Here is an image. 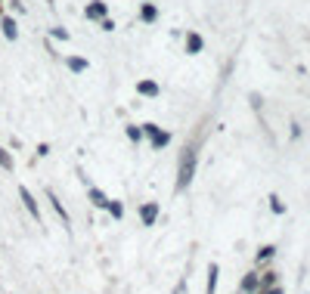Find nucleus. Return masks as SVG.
Segmentation results:
<instances>
[{
  "mask_svg": "<svg viewBox=\"0 0 310 294\" xmlns=\"http://www.w3.org/2000/svg\"><path fill=\"white\" fill-rule=\"evenodd\" d=\"M19 198H22V204L28 208V214L34 217V223H41V208H37V201H34V195L25 189V186H19Z\"/></svg>",
  "mask_w": 310,
  "mask_h": 294,
  "instance_id": "obj_3",
  "label": "nucleus"
},
{
  "mask_svg": "<svg viewBox=\"0 0 310 294\" xmlns=\"http://www.w3.org/2000/svg\"><path fill=\"white\" fill-rule=\"evenodd\" d=\"M217 263H211V267H208V291L205 294H214V288H217Z\"/></svg>",
  "mask_w": 310,
  "mask_h": 294,
  "instance_id": "obj_10",
  "label": "nucleus"
},
{
  "mask_svg": "<svg viewBox=\"0 0 310 294\" xmlns=\"http://www.w3.org/2000/svg\"><path fill=\"white\" fill-rule=\"evenodd\" d=\"M270 208H273V214H283V211H285V208H283V201H279L276 195H273V198H270Z\"/></svg>",
  "mask_w": 310,
  "mask_h": 294,
  "instance_id": "obj_18",
  "label": "nucleus"
},
{
  "mask_svg": "<svg viewBox=\"0 0 310 294\" xmlns=\"http://www.w3.org/2000/svg\"><path fill=\"white\" fill-rule=\"evenodd\" d=\"M155 16H158V9H155L152 3H143V9H140V19H143V22H155Z\"/></svg>",
  "mask_w": 310,
  "mask_h": 294,
  "instance_id": "obj_11",
  "label": "nucleus"
},
{
  "mask_svg": "<svg viewBox=\"0 0 310 294\" xmlns=\"http://www.w3.org/2000/svg\"><path fill=\"white\" fill-rule=\"evenodd\" d=\"M137 93L140 96H158V84H155V81H140L137 84Z\"/></svg>",
  "mask_w": 310,
  "mask_h": 294,
  "instance_id": "obj_6",
  "label": "nucleus"
},
{
  "mask_svg": "<svg viewBox=\"0 0 310 294\" xmlns=\"http://www.w3.org/2000/svg\"><path fill=\"white\" fill-rule=\"evenodd\" d=\"M128 136H130V140H140L143 130H140V127H128Z\"/></svg>",
  "mask_w": 310,
  "mask_h": 294,
  "instance_id": "obj_20",
  "label": "nucleus"
},
{
  "mask_svg": "<svg viewBox=\"0 0 310 294\" xmlns=\"http://www.w3.org/2000/svg\"><path fill=\"white\" fill-rule=\"evenodd\" d=\"M143 133H146L149 140H152V146H155V149H164V146L171 143V136H168V133H161L155 124H143Z\"/></svg>",
  "mask_w": 310,
  "mask_h": 294,
  "instance_id": "obj_2",
  "label": "nucleus"
},
{
  "mask_svg": "<svg viewBox=\"0 0 310 294\" xmlns=\"http://www.w3.org/2000/svg\"><path fill=\"white\" fill-rule=\"evenodd\" d=\"M273 251H276V248H270V245H267V248H260V251H258V260H267V257H273Z\"/></svg>",
  "mask_w": 310,
  "mask_h": 294,
  "instance_id": "obj_17",
  "label": "nucleus"
},
{
  "mask_svg": "<svg viewBox=\"0 0 310 294\" xmlns=\"http://www.w3.org/2000/svg\"><path fill=\"white\" fill-rule=\"evenodd\" d=\"M242 291H258V276H245V279H242Z\"/></svg>",
  "mask_w": 310,
  "mask_h": 294,
  "instance_id": "obj_16",
  "label": "nucleus"
},
{
  "mask_svg": "<svg viewBox=\"0 0 310 294\" xmlns=\"http://www.w3.org/2000/svg\"><path fill=\"white\" fill-rule=\"evenodd\" d=\"M87 198H90L96 208H105V204H109V198H105L103 189H87Z\"/></svg>",
  "mask_w": 310,
  "mask_h": 294,
  "instance_id": "obj_7",
  "label": "nucleus"
},
{
  "mask_svg": "<svg viewBox=\"0 0 310 294\" xmlns=\"http://www.w3.org/2000/svg\"><path fill=\"white\" fill-rule=\"evenodd\" d=\"M192 176H196V149H189L183 152V158H180V171H177V189H186V186L192 183Z\"/></svg>",
  "mask_w": 310,
  "mask_h": 294,
  "instance_id": "obj_1",
  "label": "nucleus"
},
{
  "mask_svg": "<svg viewBox=\"0 0 310 294\" xmlns=\"http://www.w3.org/2000/svg\"><path fill=\"white\" fill-rule=\"evenodd\" d=\"M202 50V37L199 34H189L186 37V53H199Z\"/></svg>",
  "mask_w": 310,
  "mask_h": 294,
  "instance_id": "obj_13",
  "label": "nucleus"
},
{
  "mask_svg": "<svg viewBox=\"0 0 310 294\" xmlns=\"http://www.w3.org/2000/svg\"><path fill=\"white\" fill-rule=\"evenodd\" d=\"M140 220H143V226H152V223L155 220H158V204H143V208H140Z\"/></svg>",
  "mask_w": 310,
  "mask_h": 294,
  "instance_id": "obj_4",
  "label": "nucleus"
},
{
  "mask_svg": "<svg viewBox=\"0 0 310 294\" xmlns=\"http://www.w3.org/2000/svg\"><path fill=\"white\" fill-rule=\"evenodd\" d=\"M53 34L59 37V41H69V31H65V28H53Z\"/></svg>",
  "mask_w": 310,
  "mask_h": 294,
  "instance_id": "obj_21",
  "label": "nucleus"
},
{
  "mask_svg": "<svg viewBox=\"0 0 310 294\" xmlns=\"http://www.w3.org/2000/svg\"><path fill=\"white\" fill-rule=\"evenodd\" d=\"M105 13H109V9H105L103 0H93V3L87 6V19H105Z\"/></svg>",
  "mask_w": 310,
  "mask_h": 294,
  "instance_id": "obj_5",
  "label": "nucleus"
},
{
  "mask_svg": "<svg viewBox=\"0 0 310 294\" xmlns=\"http://www.w3.org/2000/svg\"><path fill=\"white\" fill-rule=\"evenodd\" d=\"M105 208H109V214H112L115 220H121V217H124V204H121V201H109Z\"/></svg>",
  "mask_w": 310,
  "mask_h": 294,
  "instance_id": "obj_14",
  "label": "nucleus"
},
{
  "mask_svg": "<svg viewBox=\"0 0 310 294\" xmlns=\"http://www.w3.org/2000/svg\"><path fill=\"white\" fill-rule=\"evenodd\" d=\"M3 34H6V41H16L19 37V28H16V22L9 16H3Z\"/></svg>",
  "mask_w": 310,
  "mask_h": 294,
  "instance_id": "obj_9",
  "label": "nucleus"
},
{
  "mask_svg": "<svg viewBox=\"0 0 310 294\" xmlns=\"http://www.w3.org/2000/svg\"><path fill=\"white\" fill-rule=\"evenodd\" d=\"M264 285H267V288L276 285V272H264Z\"/></svg>",
  "mask_w": 310,
  "mask_h": 294,
  "instance_id": "obj_19",
  "label": "nucleus"
},
{
  "mask_svg": "<svg viewBox=\"0 0 310 294\" xmlns=\"http://www.w3.org/2000/svg\"><path fill=\"white\" fill-rule=\"evenodd\" d=\"M264 294H283V291H279V288H267Z\"/></svg>",
  "mask_w": 310,
  "mask_h": 294,
  "instance_id": "obj_22",
  "label": "nucleus"
},
{
  "mask_svg": "<svg viewBox=\"0 0 310 294\" xmlns=\"http://www.w3.org/2000/svg\"><path fill=\"white\" fill-rule=\"evenodd\" d=\"M50 201H53V211H56V214H59V220L65 223V226H69V223H72V220H69V211H65V208H62V201H59V198H56V195H53V192H50Z\"/></svg>",
  "mask_w": 310,
  "mask_h": 294,
  "instance_id": "obj_8",
  "label": "nucleus"
},
{
  "mask_svg": "<svg viewBox=\"0 0 310 294\" xmlns=\"http://www.w3.org/2000/svg\"><path fill=\"white\" fill-rule=\"evenodd\" d=\"M0 168H3V171H13V168H16V164H13V155H9L3 146H0Z\"/></svg>",
  "mask_w": 310,
  "mask_h": 294,
  "instance_id": "obj_12",
  "label": "nucleus"
},
{
  "mask_svg": "<svg viewBox=\"0 0 310 294\" xmlns=\"http://www.w3.org/2000/svg\"><path fill=\"white\" fill-rule=\"evenodd\" d=\"M69 68H72V72H87V59L72 56V59H69Z\"/></svg>",
  "mask_w": 310,
  "mask_h": 294,
  "instance_id": "obj_15",
  "label": "nucleus"
}]
</instances>
